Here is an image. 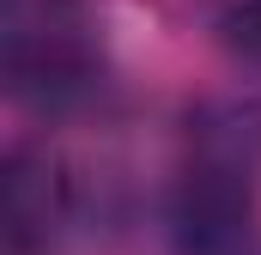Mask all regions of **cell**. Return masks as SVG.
Wrapping results in <instances>:
<instances>
[{
	"label": "cell",
	"mask_w": 261,
	"mask_h": 255,
	"mask_svg": "<svg viewBox=\"0 0 261 255\" xmlns=\"http://www.w3.org/2000/svg\"><path fill=\"white\" fill-rule=\"evenodd\" d=\"M6 97L43 122L79 116L110 85V37L91 0H6L0 6Z\"/></svg>",
	"instance_id": "1"
},
{
	"label": "cell",
	"mask_w": 261,
	"mask_h": 255,
	"mask_svg": "<svg viewBox=\"0 0 261 255\" xmlns=\"http://www.w3.org/2000/svg\"><path fill=\"white\" fill-rule=\"evenodd\" d=\"M79 219V176L37 140L6 152L0 170V225H6V249L12 255H43L61 243L67 225Z\"/></svg>",
	"instance_id": "2"
},
{
	"label": "cell",
	"mask_w": 261,
	"mask_h": 255,
	"mask_svg": "<svg viewBox=\"0 0 261 255\" xmlns=\"http://www.w3.org/2000/svg\"><path fill=\"white\" fill-rule=\"evenodd\" d=\"M255 200H261V183L182 164L176 189H170L176 255H255Z\"/></svg>",
	"instance_id": "3"
},
{
	"label": "cell",
	"mask_w": 261,
	"mask_h": 255,
	"mask_svg": "<svg viewBox=\"0 0 261 255\" xmlns=\"http://www.w3.org/2000/svg\"><path fill=\"white\" fill-rule=\"evenodd\" d=\"M182 164L261 183V97H243V91L200 97L182 122Z\"/></svg>",
	"instance_id": "4"
},
{
	"label": "cell",
	"mask_w": 261,
	"mask_h": 255,
	"mask_svg": "<svg viewBox=\"0 0 261 255\" xmlns=\"http://www.w3.org/2000/svg\"><path fill=\"white\" fill-rule=\"evenodd\" d=\"M219 43L231 49L237 67H249L261 79V0H231L219 12Z\"/></svg>",
	"instance_id": "5"
}]
</instances>
